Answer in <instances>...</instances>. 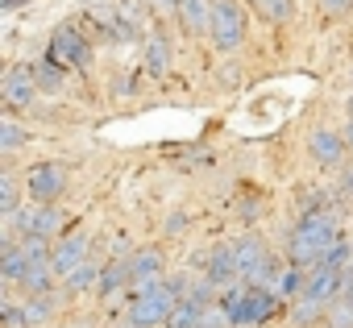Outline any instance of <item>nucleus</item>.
<instances>
[{"label":"nucleus","mask_w":353,"mask_h":328,"mask_svg":"<svg viewBox=\"0 0 353 328\" xmlns=\"http://www.w3.org/2000/svg\"><path fill=\"white\" fill-rule=\"evenodd\" d=\"M183 283H150V287H141V291H133V303H129V324L133 328H154V324H166L170 320V311L183 303V291H179Z\"/></svg>","instance_id":"2"},{"label":"nucleus","mask_w":353,"mask_h":328,"mask_svg":"<svg viewBox=\"0 0 353 328\" xmlns=\"http://www.w3.org/2000/svg\"><path fill=\"white\" fill-rule=\"evenodd\" d=\"M26 192H30V200H34V208H50L63 192H67V175L54 167V162H42V167H34L30 171V179H26Z\"/></svg>","instance_id":"5"},{"label":"nucleus","mask_w":353,"mask_h":328,"mask_svg":"<svg viewBox=\"0 0 353 328\" xmlns=\"http://www.w3.org/2000/svg\"><path fill=\"white\" fill-rule=\"evenodd\" d=\"M212 42L221 50H237L245 38V9L237 0H212Z\"/></svg>","instance_id":"3"},{"label":"nucleus","mask_w":353,"mask_h":328,"mask_svg":"<svg viewBox=\"0 0 353 328\" xmlns=\"http://www.w3.org/2000/svg\"><path fill=\"white\" fill-rule=\"evenodd\" d=\"M200 320H204V307H196L192 299H183L179 307L170 311V320H166V328H200Z\"/></svg>","instance_id":"16"},{"label":"nucleus","mask_w":353,"mask_h":328,"mask_svg":"<svg viewBox=\"0 0 353 328\" xmlns=\"http://www.w3.org/2000/svg\"><path fill=\"white\" fill-rule=\"evenodd\" d=\"M345 141H349V150H353V125H349V129H345Z\"/></svg>","instance_id":"28"},{"label":"nucleus","mask_w":353,"mask_h":328,"mask_svg":"<svg viewBox=\"0 0 353 328\" xmlns=\"http://www.w3.org/2000/svg\"><path fill=\"white\" fill-rule=\"evenodd\" d=\"M166 67H170V42L166 38H150V46H145V71L162 75Z\"/></svg>","instance_id":"14"},{"label":"nucleus","mask_w":353,"mask_h":328,"mask_svg":"<svg viewBox=\"0 0 353 328\" xmlns=\"http://www.w3.org/2000/svg\"><path fill=\"white\" fill-rule=\"evenodd\" d=\"M0 212H5V221L17 216V183H13V175H0Z\"/></svg>","instance_id":"18"},{"label":"nucleus","mask_w":353,"mask_h":328,"mask_svg":"<svg viewBox=\"0 0 353 328\" xmlns=\"http://www.w3.org/2000/svg\"><path fill=\"white\" fill-rule=\"evenodd\" d=\"M341 299H345V303H349V307H353V270H349V274H345V291H341Z\"/></svg>","instance_id":"26"},{"label":"nucleus","mask_w":353,"mask_h":328,"mask_svg":"<svg viewBox=\"0 0 353 328\" xmlns=\"http://www.w3.org/2000/svg\"><path fill=\"white\" fill-rule=\"evenodd\" d=\"M121 283H129V258H112V262H108V270L100 274V283H96V287H100V295H112Z\"/></svg>","instance_id":"15"},{"label":"nucleus","mask_w":353,"mask_h":328,"mask_svg":"<svg viewBox=\"0 0 353 328\" xmlns=\"http://www.w3.org/2000/svg\"><path fill=\"white\" fill-rule=\"evenodd\" d=\"M233 324V316L221 307V303H212L208 311H204V320H200V328H229Z\"/></svg>","instance_id":"21"},{"label":"nucleus","mask_w":353,"mask_h":328,"mask_svg":"<svg viewBox=\"0 0 353 328\" xmlns=\"http://www.w3.org/2000/svg\"><path fill=\"white\" fill-rule=\"evenodd\" d=\"M328 328H353V307L345 299H341V307L328 311Z\"/></svg>","instance_id":"22"},{"label":"nucleus","mask_w":353,"mask_h":328,"mask_svg":"<svg viewBox=\"0 0 353 328\" xmlns=\"http://www.w3.org/2000/svg\"><path fill=\"white\" fill-rule=\"evenodd\" d=\"M21 141H26V133H21V129H17L13 121H0V150L9 154V150H17Z\"/></svg>","instance_id":"19"},{"label":"nucleus","mask_w":353,"mask_h":328,"mask_svg":"<svg viewBox=\"0 0 353 328\" xmlns=\"http://www.w3.org/2000/svg\"><path fill=\"white\" fill-rule=\"evenodd\" d=\"M26 320H30V311H21V307L5 303V324H9V328H26Z\"/></svg>","instance_id":"24"},{"label":"nucleus","mask_w":353,"mask_h":328,"mask_svg":"<svg viewBox=\"0 0 353 328\" xmlns=\"http://www.w3.org/2000/svg\"><path fill=\"white\" fill-rule=\"evenodd\" d=\"M345 145H349L345 133H332V129H316L312 141H307V150H312V158L320 162V167H341Z\"/></svg>","instance_id":"9"},{"label":"nucleus","mask_w":353,"mask_h":328,"mask_svg":"<svg viewBox=\"0 0 353 328\" xmlns=\"http://www.w3.org/2000/svg\"><path fill=\"white\" fill-rule=\"evenodd\" d=\"M250 5H254L266 21H287L291 9H295V0H250Z\"/></svg>","instance_id":"17"},{"label":"nucleus","mask_w":353,"mask_h":328,"mask_svg":"<svg viewBox=\"0 0 353 328\" xmlns=\"http://www.w3.org/2000/svg\"><path fill=\"white\" fill-rule=\"evenodd\" d=\"M341 192H345V196L353 200V171H345V179H341Z\"/></svg>","instance_id":"27"},{"label":"nucleus","mask_w":353,"mask_h":328,"mask_svg":"<svg viewBox=\"0 0 353 328\" xmlns=\"http://www.w3.org/2000/svg\"><path fill=\"white\" fill-rule=\"evenodd\" d=\"M341 241V233H336V216L324 208V212H303L299 216V229L291 233V262L303 270V266H320L324 258H328V249Z\"/></svg>","instance_id":"1"},{"label":"nucleus","mask_w":353,"mask_h":328,"mask_svg":"<svg viewBox=\"0 0 353 328\" xmlns=\"http://www.w3.org/2000/svg\"><path fill=\"white\" fill-rule=\"evenodd\" d=\"M92 283H100V274H96V266L88 262L83 270H75V274L67 278V291H83V287H92Z\"/></svg>","instance_id":"20"},{"label":"nucleus","mask_w":353,"mask_h":328,"mask_svg":"<svg viewBox=\"0 0 353 328\" xmlns=\"http://www.w3.org/2000/svg\"><path fill=\"white\" fill-rule=\"evenodd\" d=\"M341 291H345V270L316 266V270L307 274V291H303V299H307V303H316V307H324V303H332Z\"/></svg>","instance_id":"7"},{"label":"nucleus","mask_w":353,"mask_h":328,"mask_svg":"<svg viewBox=\"0 0 353 328\" xmlns=\"http://www.w3.org/2000/svg\"><path fill=\"white\" fill-rule=\"evenodd\" d=\"M26 270H30V254L17 245V241H5V258H0V274L9 283H26Z\"/></svg>","instance_id":"12"},{"label":"nucleus","mask_w":353,"mask_h":328,"mask_svg":"<svg viewBox=\"0 0 353 328\" xmlns=\"http://www.w3.org/2000/svg\"><path fill=\"white\" fill-rule=\"evenodd\" d=\"M320 9H324V13H349L353 0H320Z\"/></svg>","instance_id":"25"},{"label":"nucleus","mask_w":353,"mask_h":328,"mask_svg":"<svg viewBox=\"0 0 353 328\" xmlns=\"http://www.w3.org/2000/svg\"><path fill=\"white\" fill-rule=\"evenodd\" d=\"M158 274H162V254L158 249H141L137 258H129V287H150V283H158Z\"/></svg>","instance_id":"11"},{"label":"nucleus","mask_w":353,"mask_h":328,"mask_svg":"<svg viewBox=\"0 0 353 328\" xmlns=\"http://www.w3.org/2000/svg\"><path fill=\"white\" fill-rule=\"evenodd\" d=\"M5 104L9 108H26V104H34V96H38V79H34V71L30 67H13L9 75H5Z\"/></svg>","instance_id":"8"},{"label":"nucleus","mask_w":353,"mask_h":328,"mask_svg":"<svg viewBox=\"0 0 353 328\" xmlns=\"http://www.w3.org/2000/svg\"><path fill=\"white\" fill-rule=\"evenodd\" d=\"M174 13H179V25L188 34L212 30V0H174Z\"/></svg>","instance_id":"10"},{"label":"nucleus","mask_w":353,"mask_h":328,"mask_svg":"<svg viewBox=\"0 0 353 328\" xmlns=\"http://www.w3.org/2000/svg\"><path fill=\"white\" fill-rule=\"evenodd\" d=\"M88 266V237H79V233H71V237H59V245L50 249V270H54V278H71L75 270H83Z\"/></svg>","instance_id":"6"},{"label":"nucleus","mask_w":353,"mask_h":328,"mask_svg":"<svg viewBox=\"0 0 353 328\" xmlns=\"http://www.w3.org/2000/svg\"><path fill=\"white\" fill-rule=\"evenodd\" d=\"M46 59H50L54 67H75V71H83V67L92 63V46L83 42V34H79L75 25H59L54 38H50Z\"/></svg>","instance_id":"4"},{"label":"nucleus","mask_w":353,"mask_h":328,"mask_svg":"<svg viewBox=\"0 0 353 328\" xmlns=\"http://www.w3.org/2000/svg\"><path fill=\"white\" fill-rule=\"evenodd\" d=\"M270 291L291 299V295H303V291H307V278H303V270H299L295 262H287V266L279 270V278H274V287H270Z\"/></svg>","instance_id":"13"},{"label":"nucleus","mask_w":353,"mask_h":328,"mask_svg":"<svg viewBox=\"0 0 353 328\" xmlns=\"http://www.w3.org/2000/svg\"><path fill=\"white\" fill-rule=\"evenodd\" d=\"M34 79H38V88H59V79H63V75H59V67L50 63V67H38V71H34Z\"/></svg>","instance_id":"23"}]
</instances>
